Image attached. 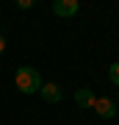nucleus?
Returning <instances> with one entry per match:
<instances>
[{"mask_svg":"<svg viewBox=\"0 0 119 125\" xmlns=\"http://www.w3.org/2000/svg\"><path fill=\"white\" fill-rule=\"evenodd\" d=\"M78 11H80V0H53L55 17H75Z\"/></svg>","mask_w":119,"mask_h":125,"instance_id":"nucleus-2","label":"nucleus"},{"mask_svg":"<svg viewBox=\"0 0 119 125\" xmlns=\"http://www.w3.org/2000/svg\"><path fill=\"white\" fill-rule=\"evenodd\" d=\"M3 50H6V39L0 36V56H3Z\"/></svg>","mask_w":119,"mask_h":125,"instance_id":"nucleus-8","label":"nucleus"},{"mask_svg":"<svg viewBox=\"0 0 119 125\" xmlns=\"http://www.w3.org/2000/svg\"><path fill=\"white\" fill-rule=\"evenodd\" d=\"M94 111H97L102 120H114L116 114V103L111 97H94Z\"/></svg>","mask_w":119,"mask_h":125,"instance_id":"nucleus-3","label":"nucleus"},{"mask_svg":"<svg viewBox=\"0 0 119 125\" xmlns=\"http://www.w3.org/2000/svg\"><path fill=\"white\" fill-rule=\"evenodd\" d=\"M108 78H111V83L119 86V61H114V64L108 67Z\"/></svg>","mask_w":119,"mask_h":125,"instance_id":"nucleus-6","label":"nucleus"},{"mask_svg":"<svg viewBox=\"0 0 119 125\" xmlns=\"http://www.w3.org/2000/svg\"><path fill=\"white\" fill-rule=\"evenodd\" d=\"M14 83H17V89L22 94H36L42 89V75H39V70H33V67H19L17 75H14Z\"/></svg>","mask_w":119,"mask_h":125,"instance_id":"nucleus-1","label":"nucleus"},{"mask_svg":"<svg viewBox=\"0 0 119 125\" xmlns=\"http://www.w3.org/2000/svg\"><path fill=\"white\" fill-rule=\"evenodd\" d=\"M116 106H119V100H116Z\"/></svg>","mask_w":119,"mask_h":125,"instance_id":"nucleus-9","label":"nucleus"},{"mask_svg":"<svg viewBox=\"0 0 119 125\" xmlns=\"http://www.w3.org/2000/svg\"><path fill=\"white\" fill-rule=\"evenodd\" d=\"M33 3H36V0H17L19 9H33Z\"/></svg>","mask_w":119,"mask_h":125,"instance_id":"nucleus-7","label":"nucleus"},{"mask_svg":"<svg viewBox=\"0 0 119 125\" xmlns=\"http://www.w3.org/2000/svg\"><path fill=\"white\" fill-rule=\"evenodd\" d=\"M75 103H78L80 108H92L94 106V94L89 92V89H78L75 92Z\"/></svg>","mask_w":119,"mask_h":125,"instance_id":"nucleus-5","label":"nucleus"},{"mask_svg":"<svg viewBox=\"0 0 119 125\" xmlns=\"http://www.w3.org/2000/svg\"><path fill=\"white\" fill-rule=\"evenodd\" d=\"M39 94H42V100H44V103H58V100L64 97V94H61V86H58V83H42Z\"/></svg>","mask_w":119,"mask_h":125,"instance_id":"nucleus-4","label":"nucleus"}]
</instances>
